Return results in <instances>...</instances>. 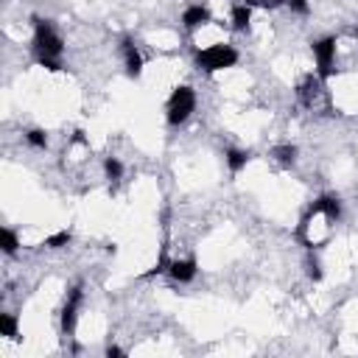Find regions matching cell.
<instances>
[{
	"instance_id": "13",
	"label": "cell",
	"mask_w": 358,
	"mask_h": 358,
	"mask_svg": "<svg viewBox=\"0 0 358 358\" xmlns=\"http://www.w3.org/2000/svg\"><path fill=\"white\" fill-rule=\"evenodd\" d=\"M249 151H241V149H227V165H230V173H241L249 162Z\"/></svg>"
},
{
	"instance_id": "4",
	"label": "cell",
	"mask_w": 358,
	"mask_h": 358,
	"mask_svg": "<svg viewBox=\"0 0 358 358\" xmlns=\"http://www.w3.org/2000/svg\"><path fill=\"white\" fill-rule=\"evenodd\" d=\"M313 59H317V76L325 84L333 76V65H336V36H322L317 42H310Z\"/></svg>"
},
{
	"instance_id": "24",
	"label": "cell",
	"mask_w": 358,
	"mask_h": 358,
	"mask_svg": "<svg viewBox=\"0 0 358 358\" xmlns=\"http://www.w3.org/2000/svg\"><path fill=\"white\" fill-rule=\"evenodd\" d=\"M73 143H84V131H76V134H73Z\"/></svg>"
},
{
	"instance_id": "12",
	"label": "cell",
	"mask_w": 358,
	"mask_h": 358,
	"mask_svg": "<svg viewBox=\"0 0 358 358\" xmlns=\"http://www.w3.org/2000/svg\"><path fill=\"white\" fill-rule=\"evenodd\" d=\"M249 23H252V6H246V3L233 6V28L235 31H246Z\"/></svg>"
},
{
	"instance_id": "3",
	"label": "cell",
	"mask_w": 358,
	"mask_h": 358,
	"mask_svg": "<svg viewBox=\"0 0 358 358\" xmlns=\"http://www.w3.org/2000/svg\"><path fill=\"white\" fill-rule=\"evenodd\" d=\"M193 109H196V93H193V87L179 84L173 93H171L168 104H165V120H168L171 126H182V123L191 118Z\"/></svg>"
},
{
	"instance_id": "20",
	"label": "cell",
	"mask_w": 358,
	"mask_h": 358,
	"mask_svg": "<svg viewBox=\"0 0 358 358\" xmlns=\"http://www.w3.org/2000/svg\"><path fill=\"white\" fill-rule=\"evenodd\" d=\"M36 65L45 67V70H51V73H59V70L65 67L62 59H54V56H36Z\"/></svg>"
},
{
	"instance_id": "18",
	"label": "cell",
	"mask_w": 358,
	"mask_h": 358,
	"mask_svg": "<svg viewBox=\"0 0 358 358\" xmlns=\"http://www.w3.org/2000/svg\"><path fill=\"white\" fill-rule=\"evenodd\" d=\"M25 140H28L34 149H45V146H48V138H45L42 129H28V131H25Z\"/></svg>"
},
{
	"instance_id": "25",
	"label": "cell",
	"mask_w": 358,
	"mask_h": 358,
	"mask_svg": "<svg viewBox=\"0 0 358 358\" xmlns=\"http://www.w3.org/2000/svg\"><path fill=\"white\" fill-rule=\"evenodd\" d=\"M352 36H358V28H352Z\"/></svg>"
},
{
	"instance_id": "17",
	"label": "cell",
	"mask_w": 358,
	"mask_h": 358,
	"mask_svg": "<svg viewBox=\"0 0 358 358\" xmlns=\"http://www.w3.org/2000/svg\"><path fill=\"white\" fill-rule=\"evenodd\" d=\"M73 241V233L70 230H62V233H54L51 238H45V246L48 249H62V246H67Z\"/></svg>"
},
{
	"instance_id": "22",
	"label": "cell",
	"mask_w": 358,
	"mask_h": 358,
	"mask_svg": "<svg viewBox=\"0 0 358 358\" xmlns=\"http://www.w3.org/2000/svg\"><path fill=\"white\" fill-rule=\"evenodd\" d=\"M286 6L291 9V12H297V14H310V6H308V0H286Z\"/></svg>"
},
{
	"instance_id": "6",
	"label": "cell",
	"mask_w": 358,
	"mask_h": 358,
	"mask_svg": "<svg viewBox=\"0 0 358 358\" xmlns=\"http://www.w3.org/2000/svg\"><path fill=\"white\" fill-rule=\"evenodd\" d=\"M308 213H310V215H322L325 221L336 224V221L341 218V199L333 196V193H325V196H319L317 202L308 207Z\"/></svg>"
},
{
	"instance_id": "1",
	"label": "cell",
	"mask_w": 358,
	"mask_h": 358,
	"mask_svg": "<svg viewBox=\"0 0 358 358\" xmlns=\"http://www.w3.org/2000/svg\"><path fill=\"white\" fill-rule=\"evenodd\" d=\"M34 56H54L59 59L62 51H65V39L56 34L54 23L51 20H42V17H34Z\"/></svg>"
},
{
	"instance_id": "19",
	"label": "cell",
	"mask_w": 358,
	"mask_h": 358,
	"mask_svg": "<svg viewBox=\"0 0 358 358\" xmlns=\"http://www.w3.org/2000/svg\"><path fill=\"white\" fill-rule=\"evenodd\" d=\"M305 266H308V277H310L313 283H319V280H322V266H319V260H317V255H310Z\"/></svg>"
},
{
	"instance_id": "21",
	"label": "cell",
	"mask_w": 358,
	"mask_h": 358,
	"mask_svg": "<svg viewBox=\"0 0 358 358\" xmlns=\"http://www.w3.org/2000/svg\"><path fill=\"white\" fill-rule=\"evenodd\" d=\"M168 266H171V260H168V255H165V249H162V255H160V260L154 263V268H151V272H146L143 277H154V275H162V272H168Z\"/></svg>"
},
{
	"instance_id": "11",
	"label": "cell",
	"mask_w": 358,
	"mask_h": 358,
	"mask_svg": "<svg viewBox=\"0 0 358 358\" xmlns=\"http://www.w3.org/2000/svg\"><path fill=\"white\" fill-rule=\"evenodd\" d=\"M0 336H6V339H12V341H20V339H23V336H20V322H17L14 313H0Z\"/></svg>"
},
{
	"instance_id": "15",
	"label": "cell",
	"mask_w": 358,
	"mask_h": 358,
	"mask_svg": "<svg viewBox=\"0 0 358 358\" xmlns=\"http://www.w3.org/2000/svg\"><path fill=\"white\" fill-rule=\"evenodd\" d=\"M283 165H294V160H297V146H291V143H283V146H275V151H272Z\"/></svg>"
},
{
	"instance_id": "16",
	"label": "cell",
	"mask_w": 358,
	"mask_h": 358,
	"mask_svg": "<svg viewBox=\"0 0 358 358\" xmlns=\"http://www.w3.org/2000/svg\"><path fill=\"white\" fill-rule=\"evenodd\" d=\"M104 173H107L109 182H118V179L123 176V165H120V160H118V157H107V160H104Z\"/></svg>"
},
{
	"instance_id": "14",
	"label": "cell",
	"mask_w": 358,
	"mask_h": 358,
	"mask_svg": "<svg viewBox=\"0 0 358 358\" xmlns=\"http://www.w3.org/2000/svg\"><path fill=\"white\" fill-rule=\"evenodd\" d=\"M0 246H3L6 255H14V252L20 249V238H17V233H14L12 227H3V230H0Z\"/></svg>"
},
{
	"instance_id": "10",
	"label": "cell",
	"mask_w": 358,
	"mask_h": 358,
	"mask_svg": "<svg viewBox=\"0 0 358 358\" xmlns=\"http://www.w3.org/2000/svg\"><path fill=\"white\" fill-rule=\"evenodd\" d=\"M322 87V81H319V76H305L302 81H299V87H297V96H299V101L305 104V107H310L313 104V98H317V90Z\"/></svg>"
},
{
	"instance_id": "2",
	"label": "cell",
	"mask_w": 358,
	"mask_h": 358,
	"mask_svg": "<svg viewBox=\"0 0 358 358\" xmlns=\"http://www.w3.org/2000/svg\"><path fill=\"white\" fill-rule=\"evenodd\" d=\"M238 65V51L233 45H210V48L196 51V67L204 73H221Z\"/></svg>"
},
{
	"instance_id": "5",
	"label": "cell",
	"mask_w": 358,
	"mask_h": 358,
	"mask_svg": "<svg viewBox=\"0 0 358 358\" xmlns=\"http://www.w3.org/2000/svg\"><path fill=\"white\" fill-rule=\"evenodd\" d=\"M81 299H84V288L81 283L70 288L67 299H65V308H62V333L70 339L76 333V322H78V308H81Z\"/></svg>"
},
{
	"instance_id": "9",
	"label": "cell",
	"mask_w": 358,
	"mask_h": 358,
	"mask_svg": "<svg viewBox=\"0 0 358 358\" xmlns=\"http://www.w3.org/2000/svg\"><path fill=\"white\" fill-rule=\"evenodd\" d=\"M210 20H213V14H210V9H207V6H202V3L188 6V9H185V14H182V25H185L188 31H196V28L207 25Z\"/></svg>"
},
{
	"instance_id": "7",
	"label": "cell",
	"mask_w": 358,
	"mask_h": 358,
	"mask_svg": "<svg viewBox=\"0 0 358 358\" xmlns=\"http://www.w3.org/2000/svg\"><path fill=\"white\" fill-rule=\"evenodd\" d=\"M120 54H123L129 78H140V76H143V56H140L138 45H134L131 36H123V39H120Z\"/></svg>"
},
{
	"instance_id": "8",
	"label": "cell",
	"mask_w": 358,
	"mask_h": 358,
	"mask_svg": "<svg viewBox=\"0 0 358 358\" xmlns=\"http://www.w3.org/2000/svg\"><path fill=\"white\" fill-rule=\"evenodd\" d=\"M196 272H199V263H196V257L171 260V266H168V275H171L176 283H191V280L196 277Z\"/></svg>"
},
{
	"instance_id": "23",
	"label": "cell",
	"mask_w": 358,
	"mask_h": 358,
	"mask_svg": "<svg viewBox=\"0 0 358 358\" xmlns=\"http://www.w3.org/2000/svg\"><path fill=\"white\" fill-rule=\"evenodd\" d=\"M107 355H109V358H112V355H118V358H123L126 352H123L120 347H115V344H109V347H107Z\"/></svg>"
}]
</instances>
